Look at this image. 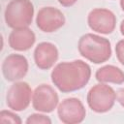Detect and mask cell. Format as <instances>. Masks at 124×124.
I'll return each instance as SVG.
<instances>
[{
    "instance_id": "6da1fadb",
    "label": "cell",
    "mask_w": 124,
    "mask_h": 124,
    "mask_svg": "<svg viewBox=\"0 0 124 124\" xmlns=\"http://www.w3.org/2000/svg\"><path fill=\"white\" fill-rule=\"evenodd\" d=\"M91 77L90 66L82 60L58 63L50 78L54 86L62 93H70L83 88Z\"/></svg>"
},
{
    "instance_id": "7a4b0ae2",
    "label": "cell",
    "mask_w": 124,
    "mask_h": 124,
    "mask_svg": "<svg viewBox=\"0 0 124 124\" xmlns=\"http://www.w3.org/2000/svg\"><path fill=\"white\" fill-rule=\"evenodd\" d=\"M78 49L83 58L94 64L104 63L111 56L110 42L93 33H86L79 38Z\"/></svg>"
},
{
    "instance_id": "3957f363",
    "label": "cell",
    "mask_w": 124,
    "mask_h": 124,
    "mask_svg": "<svg viewBox=\"0 0 124 124\" xmlns=\"http://www.w3.org/2000/svg\"><path fill=\"white\" fill-rule=\"evenodd\" d=\"M34 6L30 0H11L6 6L4 18L13 29L28 27L33 20Z\"/></svg>"
},
{
    "instance_id": "277c9868",
    "label": "cell",
    "mask_w": 124,
    "mask_h": 124,
    "mask_svg": "<svg viewBox=\"0 0 124 124\" xmlns=\"http://www.w3.org/2000/svg\"><path fill=\"white\" fill-rule=\"evenodd\" d=\"M88 107L97 113H105L112 108L116 101V92L107 83L93 85L86 96Z\"/></svg>"
},
{
    "instance_id": "5b68a950",
    "label": "cell",
    "mask_w": 124,
    "mask_h": 124,
    "mask_svg": "<svg viewBox=\"0 0 124 124\" xmlns=\"http://www.w3.org/2000/svg\"><path fill=\"white\" fill-rule=\"evenodd\" d=\"M32 89L25 81H16L13 83L6 94V104L9 108L21 111L28 108L32 101Z\"/></svg>"
},
{
    "instance_id": "8992f818",
    "label": "cell",
    "mask_w": 124,
    "mask_h": 124,
    "mask_svg": "<svg viewBox=\"0 0 124 124\" xmlns=\"http://www.w3.org/2000/svg\"><path fill=\"white\" fill-rule=\"evenodd\" d=\"M59 105V97L56 91L48 84H40L32 95L33 108L39 112H52Z\"/></svg>"
},
{
    "instance_id": "52a82bcc",
    "label": "cell",
    "mask_w": 124,
    "mask_h": 124,
    "mask_svg": "<svg viewBox=\"0 0 124 124\" xmlns=\"http://www.w3.org/2000/svg\"><path fill=\"white\" fill-rule=\"evenodd\" d=\"M57 115L62 123L78 124L84 120L86 110L79 99L67 98L59 103L57 107Z\"/></svg>"
},
{
    "instance_id": "ba28073f",
    "label": "cell",
    "mask_w": 124,
    "mask_h": 124,
    "mask_svg": "<svg viewBox=\"0 0 124 124\" xmlns=\"http://www.w3.org/2000/svg\"><path fill=\"white\" fill-rule=\"evenodd\" d=\"M87 23L91 30L100 34H110L116 25L115 15L108 9L96 8L90 11L87 16Z\"/></svg>"
},
{
    "instance_id": "9c48e42d",
    "label": "cell",
    "mask_w": 124,
    "mask_h": 124,
    "mask_svg": "<svg viewBox=\"0 0 124 124\" xmlns=\"http://www.w3.org/2000/svg\"><path fill=\"white\" fill-rule=\"evenodd\" d=\"M63 13L54 7L42 8L36 16L37 27L45 33H52L60 29L65 24Z\"/></svg>"
},
{
    "instance_id": "30bf717a",
    "label": "cell",
    "mask_w": 124,
    "mask_h": 124,
    "mask_svg": "<svg viewBox=\"0 0 124 124\" xmlns=\"http://www.w3.org/2000/svg\"><path fill=\"white\" fill-rule=\"evenodd\" d=\"M28 68V61L25 56L12 53L8 55L2 63V74L6 80L16 82L26 76Z\"/></svg>"
},
{
    "instance_id": "8fae6325",
    "label": "cell",
    "mask_w": 124,
    "mask_h": 124,
    "mask_svg": "<svg viewBox=\"0 0 124 124\" xmlns=\"http://www.w3.org/2000/svg\"><path fill=\"white\" fill-rule=\"evenodd\" d=\"M58 49L56 46L49 42L40 43L34 50V61L41 70H48L54 66L58 60Z\"/></svg>"
},
{
    "instance_id": "7c38bea8",
    "label": "cell",
    "mask_w": 124,
    "mask_h": 124,
    "mask_svg": "<svg viewBox=\"0 0 124 124\" xmlns=\"http://www.w3.org/2000/svg\"><path fill=\"white\" fill-rule=\"evenodd\" d=\"M9 46L16 51H25L33 46L36 41L35 33L28 27L13 29L9 35Z\"/></svg>"
},
{
    "instance_id": "4fadbf2b",
    "label": "cell",
    "mask_w": 124,
    "mask_h": 124,
    "mask_svg": "<svg viewBox=\"0 0 124 124\" xmlns=\"http://www.w3.org/2000/svg\"><path fill=\"white\" fill-rule=\"evenodd\" d=\"M95 78L102 83L122 84L124 82V72L114 65H106L96 71Z\"/></svg>"
},
{
    "instance_id": "5bb4252c",
    "label": "cell",
    "mask_w": 124,
    "mask_h": 124,
    "mask_svg": "<svg viewBox=\"0 0 124 124\" xmlns=\"http://www.w3.org/2000/svg\"><path fill=\"white\" fill-rule=\"evenodd\" d=\"M22 120L20 117L13 111L10 110H1L0 112V123H12V124H20Z\"/></svg>"
},
{
    "instance_id": "9a60e30c",
    "label": "cell",
    "mask_w": 124,
    "mask_h": 124,
    "mask_svg": "<svg viewBox=\"0 0 124 124\" xmlns=\"http://www.w3.org/2000/svg\"><path fill=\"white\" fill-rule=\"evenodd\" d=\"M26 124H51V119L42 113L30 114L25 120Z\"/></svg>"
},
{
    "instance_id": "2e32d148",
    "label": "cell",
    "mask_w": 124,
    "mask_h": 124,
    "mask_svg": "<svg viewBox=\"0 0 124 124\" xmlns=\"http://www.w3.org/2000/svg\"><path fill=\"white\" fill-rule=\"evenodd\" d=\"M115 53L117 60L124 66V40H120L117 42L115 46Z\"/></svg>"
},
{
    "instance_id": "e0dca14e",
    "label": "cell",
    "mask_w": 124,
    "mask_h": 124,
    "mask_svg": "<svg viewBox=\"0 0 124 124\" xmlns=\"http://www.w3.org/2000/svg\"><path fill=\"white\" fill-rule=\"evenodd\" d=\"M116 100L124 108V87L117 91V93H116Z\"/></svg>"
},
{
    "instance_id": "ac0fdd59",
    "label": "cell",
    "mask_w": 124,
    "mask_h": 124,
    "mask_svg": "<svg viewBox=\"0 0 124 124\" xmlns=\"http://www.w3.org/2000/svg\"><path fill=\"white\" fill-rule=\"evenodd\" d=\"M78 0H58L59 4L62 5L63 7H72L77 3Z\"/></svg>"
},
{
    "instance_id": "d6986e66",
    "label": "cell",
    "mask_w": 124,
    "mask_h": 124,
    "mask_svg": "<svg viewBox=\"0 0 124 124\" xmlns=\"http://www.w3.org/2000/svg\"><path fill=\"white\" fill-rule=\"evenodd\" d=\"M120 32H121V34L124 36V19L121 21V23H120Z\"/></svg>"
},
{
    "instance_id": "ffe728a7",
    "label": "cell",
    "mask_w": 124,
    "mask_h": 124,
    "mask_svg": "<svg viewBox=\"0 0 124 124\" xmlns=\"http://www.w3.org/2000/svg\"><path fill=\"white\" fill-rule=\"evenodd\" d=\"M120 7H121L122 11L124 12V0H120Z\"/></svg>"
}]
</instances>
